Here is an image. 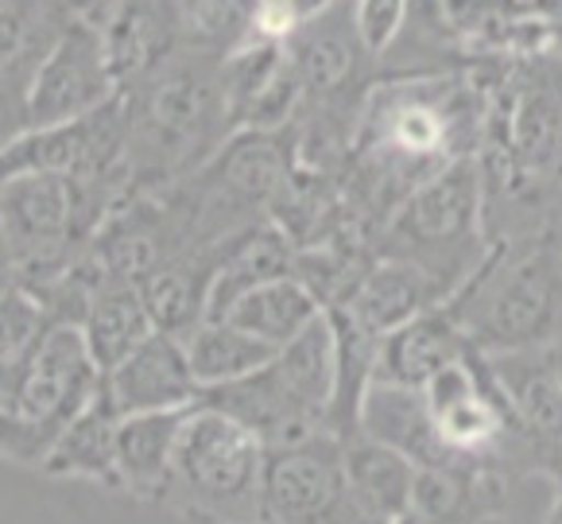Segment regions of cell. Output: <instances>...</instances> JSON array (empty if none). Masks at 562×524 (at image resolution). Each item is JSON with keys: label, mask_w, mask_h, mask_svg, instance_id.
Masks as SVG:
<instances>
[{"label": "cell", "mask_w": 562, "mask_h": 524, "mask_svg": "<svg viewBox=\"0 0 562 524\" xmlns=\"http://www.w3.org/2000/svg\"><path fill=\"white\" fill-rule=\"evenodd\" d=\"M485 171L477 156L454 159L415 183L389 214V257H404L439 280L447 300L485 257Z\"/></svg>", "instance_id": "5"}, {"label": "cell", "mask_w": 562, "mask_h": 524, "mask_svg": "<svg viewBox=\"0 0 562 524\" xmlns=\"http://www.w3.org/2000/svg\"><path fill=\"white\" fill-rule=\"evenodd\" d=\"M27 78L20 82L12 70L0 75V152H9L27 133V105H24Z\"/></svg>", "instance_id": "34"}, {"label": "cell", "mask_w": 562, "mask_h": 524, "mask_svg": "<svg viewBox=\"0 0 562 524\" xmlns=\"http://www.w3.org/2000/svg\"><path fill=\"white\" fill-rule=\"evenodd\" d=\"M113 98H121V86L109 70L98 24L90 16H75L63 24L27 75V129L70 125L78 116L98 113Z\"/></svg>", "instance_id": "10"}, {"label": "cell", "mask_w": 562, "mask_h": 524, "mask_svg": "<svg viewBox=\"0 0 562 524\" xmlns=\"http://www.w3.org/2000/svg\"><path fill=\"white\" fill-rule=\"evenodd\" d=\"M47 435L40 427H32L27 420H20L16 412L0 408V455L12 462H35L40 466L43 450H47Z\"/></svg>", "instance_id": "33"}, {"label": "cell", "mask_w": 562, "mask_h": 524, "mask_svg": "<svg viewBox=\"0 0 562 524\" xmlns=\"http://www.w3.org/2000/svg\"><path fill=\"white\" fill-rule=\"evenodd\" d=\"M210 268H214V260L210 265L167 260L164 268H156L140 283L156 331L182 338V334H191L210 315Z\"/></svg>", "instance_id": "28"}, {"label": "cell", "mask_w": 562, "mask_h": 524, "mask_svg": "<svg viewBox=\"0 0 562 524\" xmlns=\"http://www.w3.org/2000/svg\"><path fill=\"white\" fill-rule=\"evenodd\" d=\"M116 424H121V412L113 408L105 381H101L98 397L50 435L40 470L55 478H90V482L116 490Z\"/></svg>", "instance_id": "20"}, {"label": "cell", "mask_w": 562, "mask_h": 524, "mask_svg": "<svg viewBox=\"0 0 562 524\" xmlns=\"http://www.w3.org/2000/svg\"><path fill=\"white\" fill-rule=\"evenodd\" d=\"M20 283V272H16V260H12V253L4 249V242H0V291H9Z\"/></svg>", "instance_id": "37"}, {"label": "cell", "mask_w": 562, "mask_h": 524, "mask_svg": "<svg viewBox=\"0 0 562 524\" xmlns=\"http://www.w3.org/2000/svg\"><path fill=\"white\" fill-rule=\"evenodd\" d=\"M485 361L501 397L508 400L516 435L547 450L551 462L562 458V381L547 346L501 349V354H485Z\"/></svg>", "instance_id": "12"}, {"label": "cell", "mask_w": 562, "mask_h": 524, "mask_svg": "<svg viewBox=\"0 0 562 524\" xmlns=\"http://www.w3.org/2000/svg\"><path fill=\"white\" fill-rule=\"evenodd\" d=\"M485 141L501 171L539 179L562 167V51L501 63L485 90Z\"/></svg>", "instance_id": "6"}, {"label": "cell", "mask_w": 562, "mask_h": 524, "mask_svg": "<svg viewBox=\"0 0 562 524\" xmlns=\"http://www.w3.org/2000/svg\"><path fill=\"white\" fill-rule=\"evenodd\" d=\"M323 311L326 308L318 303L315 291L291 272V276H276V280H268V283H257L252 291L237 296L217 319H229L240 331L257 334L260 342L280 349L283 342L295 338V334L303 331L311 319L323 315Z\"/></svg>", "instance_id": "25"}, {"label": "cell", "mask_w": 562, "mask_h": 524, "mask_svg": "<svg viewBox=\"0 0 562 524\" xmlns=\"http://www.w3.org/2000/svg\"><path fill=\"white\" fill-rule=\"evenodd\" d=\"M551 466V486H554V501H551V513H547L543 524H562V458H554Z\"/></svg>", "instance_id": "36"}, {"label": "cell", "mask_w": 562, "mask_h": 524, "mask_svg": "<svg viewBox=\"0 0 562 524\" xmlns=\"http://www.w3.org/2000/svg\"><path fill=\"white\" fill-rule=\"evenodd\" d=\"M86 214L90 207H86L82 191L63 175H0V242L16 260L20 283L63 276L75 242L90 233Z\"/></svg>", "instance_id": "7"}, {"label": "cell", "mask_w": 562, "mask_h": 524, "mask_svg": "<svg viewBox=\"0 0 562 524\" xmlns=\"http://www.w3.org/2000/svg\"><path fill=\"white\" fill-rule=\"evenodd\" d=\"M341 466H346L349 490L381 524H392L400 513L412 509L419 466L400 450L353 432L341 439Z\"/></svg>", "instance_id": "23"}, {"label": "cell", "mask_w": 562, "mask_h": 524, "mask_svg": "<svg viewBox=\"0 0 562 524\" xmlns=\"http://www.w3.org/2000/svg\"><path fill=\"white\" fill-rule=\"evenodd\" d=\"M105 392L121 416H140V412L194 408L202 397V384L194 381V369L182 338L151 331L128 358L109 369Z\"/></svg>", "instance_id": "11"}, {"label": "cell", "mask_w": 562, "mask_h": 524, "mask_svg": "<svg viewBox=\"0 0 562 524\" xmlns=\"http://www.w3.org/2000/svg\"><path fill=\"white\" fill-rule=\"evenodd\" d=\"M288 55L299 75V86H303V98H338V93H346L357 70H361V58H369V51L357 40L349 0L334 4L323 16L303 20L288 35Z\"/></svg>", "instance_id": "17"}, {"label": "cell", "mask_w": 562, "mask_h": 524, "mask_svg": "<svg viewBox=\"0 0 562 524\" xmlns=\"http://www.w3.org/2000/svg\"><path fill=\"white\" fill-rule=\"evenodd\" d=\"M187 412L191 408L121 416V424H116V490L136 501L167 498L175 470V447H179Z\"/></svg>", "instance_id": "19"}, {"label": "cell", "mask_w": 562, "mask_h": 524, "mask_svg": "<svg viewBox=\"0 0 562 524\" xmlns=\"http://www.w3.org/2000/svg\"><path fill=\"white\" fill-rule=\"evenodd\" d=\"M43 326H47V308L32 288L16 283V288L0 291V369L24 358L43 334Z\"/></svg>", "instance_id": "29"}, {"label": "cell", "mask_w": 562, "mask_h": 524, "mask_svg": "<svg viewBox=\"0 0 562 524\" xmlns=\"http://www.w3.org/2000/svg\"><path fill=\"white\" fill-rule=\"evenodd\" d=\"M412 0H349V16H353L357 40L369 51V58H381L396 43L400 27L407 20Z\"/></svg>", "instance_id": "30"}, {"label": "cell", "mask_w": 562, "mask_h": 524, "mask_svg": "<svg viewBox=\"0 0 562 524\" xmlns=\"http://www.w3.org/2000/svg\"><path fill=\"white\" fill-rule=\"evenodd\" d=\"M442 12L470 63H516L554 51L528 0H442Z\"/></svg>", "instance_id": "15"}, {"label": "cell", "mask_w": 562, "mask_h": 524, "mask_svg": "<svg viewBox=\"0 0 562 524\" xmlns=\"http://www.w3.org/2000/svg\"><path fill=\"white\" fill-rule=\"evenodd\" d=\"M392 524H435V521H427L423 513H415V509H407V513H400Z\"/></svg>", "instance_id": "39"}, {"label": "cell", "mask_w": 562, "mask_h": 524, "mask_svg": "<svg viewBox=\"0 0 562 524\" xmlns=\"http://www.w3.org/2000/svg\"><path fill=\"white\" fill-rule=\"evenodd\" d=\"M272 369L283 381V389L303 408H311L315 416H323L326 427H330L334 392H338V334H334L326 311L276 349Z\"/></svg>", "instance_id": "24"}, {"label": "cell", "mask_w": 562, "mask_h": 524, "mask_svg": "<svg viewBox=\"0 0 562 524\" xmlns=\"http://www.w3.org/2000/svg\"><path fill=\"white\" fill-rule=\"evenodd\" d=\"M295 272V245L280 225H252L245 233H233L229 245L214 257L210 268V315L217 319L237 296L268 283L276 276Z\"/></svg>", "instance_id": "21"}, {"label": "cell", "mask_w": 562, "mask_h": 524, "mask_svg": "<svg viewBox=\"0 0 562 524\" xmlns=\"http://www.w3.org/2000/svg\"><path fill=\"white\" fill-rule=\"evenodd\" d=\"M182 346H187V358H191L194 381L202 384V392L240 381L276 358V346L240 331L229 319H202L191 334H182Z\"/></svg>", "instance_id": "26"}, {"label": "cell", "mask_w": 562, "mask_h": 524, "mask_svg": "<svg viewBox=\"0 0 562 524\" xmlns=\"http://www.w3.org/2000/svg\"><path fill=\"white\" fill-rule=\"evenodd\" d=\"M140 93L128 98V171L133 175H179L202 164L222 136H233L229 105L222 90V63L179 51L167 55Z\"/></svg>", "instance_id": "3"}, {"label": "cell", "mask_w": 562, "mask_h": 524, "mask_svg": "<svg viewBox=\"0 0 562 524\" xmlns=\"http://www.w3.org/2000/svg\"><path fill=\"white\" fill-rule=\"evenodd\" d=\"M485 136V90L465 75H400L376 86L357 113V156L376 187L400 199L454 159L477 156Z\"/></svg>", "instance_id": "1"}, {"label": "cell", "mask_w": 562, "mask_h": 524, "mask_svg": "<svg viewBox=\"0 0 562 524\" xmlns=\"http://www.w3.org/2000/svg\"><path fill=\"white\" fill-rule=\"evenodd\" d=\"M78 326H82L86 346H90L101 374H109L116 361L128 358L156 331L140 283L116 280V276H105L90 291V300H86L82 315H78Z\"/></svg>", "instance_id": "22"}, {"label": "cell", "mask_w": 562, "mask_h": 524, "mask_svg": "<svg viewBox=\"0 0 562 524\" xmlns=\"http://www.w3.org/2000/svg\"><path fill=\"white\" fill-rule=\"evenodd\" d=\"M447 311L473 349L551 346L562 334V253L554 225L520 242L488 245Z\"/></svg>", "instance_id": "2"}, {"label": "cell", "mask_w": 562, "mask_h": 524, "mask_svg": "<svg viewBox=\"0 0 562 524\" xmlns=\"http://www.w3.org/2000/svg\"><path fill=\"white\" fill-rule=\"evenodd\" d=\"M528 4L543 24V32L551 35V47L562 51V0H528Z\"/></svg>", "instance_id": "35"}, {"label": "cell", "mask_w": 562, "mask_h": 524, "mask_svg": "<svg viewBox=\"0 0 562 524\" xmlns=\"http://www.w3.org/2000/svg\"><path fill=\"white\" fill-rule=\"evenodd\" d=\"M554 233H559V253H562V222H559V225H554Z\"/></svg>", "instance_id": "40"}, {"label": "cell", "mask_w": 562, "mask_h": 524, "mask_svg": "<svg viewBox=\"0 0 562 524\" xmlns=\"http://www.w3.org/2000/svg\"><path fill=\"white\" fill-rule=\"evenodd\" d=\"M547 354H551V366H554V374H559V381H562V334L551 342V346H547Z\"/></svg>", "instance_id": "38"}, {"label": "cell", "mask_w": 562, "mask_h": 524, "mask_svg": "<svg viewBox=\"0 0 562 524\" xmlns=\"http://www.w3.org/2000/svg\"><path fill=\"white\" fill-rule=\"evenodd\" d=\"M179 51L202 58H229L252 40L257 27V0H171Z\"/></svg>", "instance_id": "27"}, {"label": "cell", "mask_w": 562, "mask_h": 524, "mask_svg": "<svg viewBox=\"0 0 562 524\" xmlns=\"http://www.w3.org/2000/svg\"><path fill=\"white\" fill-rule=\"evenodd\" d=\"M43 0H0V75L20 63L32 35L40 32Z\"/></svg>", "instance_id": "31"}, {"label": "cell", "mask_w": 562, "mask_h": 524, "mask_svg": "<svg viewBox=\"0 0 562 524\" xmlns=\"http://www.w3.org/2000/svg\"><path fill=\"white\" fill-rule=\"evenodd\" d=\"M265 505L268 524H381L349 490L334 432L268 450Z\"/></svg>", "instance_id": "9"}, {"label": "cell", "mask_w": 562, "mask_h": 524, "mask_svg": "<svg viewBox=\"0 0 562 524\" xmlns=\"http://www.w3.org/2000/svg\"><path fill=\"white\" fill-rule=\"evenodd\" d=\"M435 303H447V291L439 288L435 276H427L419 265L404 257H384L376 265L361 268L346 296L330 308H341L357 326L384 338L400 323L435 308Z\"/></svg>", "instance_id": "16"}, {"label": "cell", "mask_w": 562, "mask_h": 524, "mask_svg": "<svg viewBox=\"0 0 562 524\" xmlns=\"http://www.w3.org/2000/svg\"><path fill=\"white\" fill-rule=\"evenodd\" d=\"M268 450L225 412L194 404L182 420L167 498L194 524H268Z\"/></svg>", "instance_id": "4"}, {"label": "cell", "mask_w": 562, "mask_h": 524, "mask_svg": "<svg viewBox=\"0 0 562 524\" xmlns=\"http://www.w3.org/2000/svg\"><path fill=\"white\" fill-rule=\"evenodd\" d=\"M101 381L105 374L86 346L82 326L55 319L24 358L0 369V408L16 412L50 439L78 408L98 397Z\"/></svg>", "instance_id": "8"}, {"label": "cell", "mask_w": 562, "mask_h": 524, "mask_svg": "<svg viewBox=\"0 0 562 524\" xmlns=\"http://www.w3.org/2000/svg\"><path fill=\"white\" fill-rule=\"evenodd\" d=\"M334 4H341V0H257V27H252V35L288 43V35L295 32L303 20L323 16Z\"/></svg>", "instance_id": "32"}, {"label": "cell", "mask_w": 562, "mask_h": 524, "mask_svg": "<svg viewBox=\"0 0 562 524\" xmlns=\"http://www.w3.org/2000/svg\"><path fill=\"white\" fill-rule=\"evenodd\" d=\"M357 432L369 439L384 443V447L400 450L412 458L419 470H442V466H462V462H485V458H454L439 439V427L430 416L427 392L412 389V384H392V381H372L361 397V412H357ZM493 462V458H488Z\"/></svg>", "instance_id": "13"}, {"label": "cell", "mask_w": 562, "mask_h": 524, "mask_svg": "<svg viewBox=\"0 0 562 524\" xmlns=\"http://www.w3.org/2000/svg\"><path fill=\"white\" fill-rule=\"evenodd\" d=\"M90 20L101 32V47L121 93L148 78L179 47L171 0H105L101 16Z\"/></svg>", "instance_id": "14"}, {"label": "cell", "mask_w": 562, "mask_h": 524, "mask_svg": "<svg viewBox=\"0 0 562 524\" xmlns=\"http://www.w3.org/2000/svg\"><path fill=\"white\" fill-rule=\"evenodd\" d=\"M470 349V338L454 323L447 303H435V308L419 311L407 323H400L396 331L384 334L381 349H376V377L372 381L427 389L430 377L454 366Z\"/></svg>", "instance_id": "18"}]
</instances>
